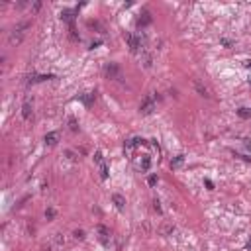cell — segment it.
<instances>
[{
	"label": "cell",
	"mask_w": 251,
	"mask_h": 251,
	"mask_svg": "<svg viewBox=\"0 0 251 251\" xmlns=\"http://www.w3.org/2000/svg\"><path fill=\"white\" fill-rule=\"evenodd\" d=\"M94 161H96V163H102V161H104L102 151H96V153H94Z\"/></svg>",
	"instance_id": "21"
},
{
	"label": "cell",
	"mask_w": 251,
	"mask_h": 251,
	"mask_svg": "<svg viewBox=\"0 0 251 251\" xmlns=\"http://www.w3.org/2000/svg\"><path fill=\"white\" fill-rule=\"evenodd\" d=\"M155 110V96H147V98L141 102V106H139V112L143 116H149L151 112Z\"/></svg>",
	"instance_id": "3"
},
{
	"label": "cell",
	"mask_w": 251,
	"mask_h": 251,
	"mask_svg": "<svg viewBox=\"0 0 251 251\" xmlns=\"http://www.w3.org/2000/svg\"><path fill=\"white\" fill-rule=\"evenodd\" d=\"M247 249H249V251H251V239H249V241H247Z\"/></svg>",
	"instance_id": "30"
},
{
	"label": "cell",
	"mask_w": 251,
	"mask_h": 251,
	"mask_svg": "<svg viewBox=\"0 0 251 251\" xmlns=\"http://www.w3.org/2000/svg\"><path fill=\"white\" fill-rule=\"evenodd\" d=\"M98 167H100V179H108V165L106 163H98Z\"/></svg>",
	"instance_id": "16"
},
{
	"label": "cell",
	"mask_w": 251,
	"mask_h": 251,
	"mask_svg": "<svg viewBox=\"0 0 251 251\" xmlns=\"http://www.w3.org/2000/svg\"><path fill=\"white\" fill-rule=\"evenodd\" d=\"M194 89H196V92H198L200 96H206V98L210 96V94H208V90H206V86H202V82H200V81H194Z\"/></svg>",
	"instance_id": "12"
},
{
	"label": "cell",
	"mask_w": 251,
	"mask_h": 251,
	"mask_svg": "<svg viewBox=\"0 0 251 251\" xmlns=\"http://www.w3.org/2000/svg\"><path fill=\"white\" fill-rule=\"evenodd\" d=\"M104 75H106V79H110V81H122L124 79L122 69H120L118 63H108V65L104 67Z\"/></svg>",
	"instance_id": "1"
},
{
	"label": "cell",
	"mask_w": 251,
	"mask_h": 251,
	"mask_svg": "<svg viewBox=\"0 0 251 251\" xmlns=\"http://www.w3.org/2000/svg\"><path fill=\"white\" fill-rule=\"evenodd\" d=\"M245 67H247V69H251V61H245Z\"/></svg>",
	"instance_id": "29"
},
{
	"label": "cell",
	"mask_w": 251,
	"mask_h": 251,
	"mask_svg": "<svg viewBox=\"0 0 251 251\" xmlns=\"http://www.w3.org/2000/svg\"><path fill=\"white\" fill-rule=\"evenodd\" d=\"M249 82H251V79H249Z\"/></svg>",
	"instance_id": "31"
},
{
	"label": "cell",
	"mask_w": 251,
	"mask_h": 251,
	"mask_svg": "<svg viewBox=\"0 0 251 251\" xmlns=\"http://www.w3.org/2000/svg\"><path fill=\"white\" fill-rule=\"evenodd\" d=\"M96 233H98V237H100V241H102L104 245H108V241H110V229L106 228V226H96Z\"/></svg>",
	"instance_id": "4"
},
{
	"label": "cell",
	"mask_w": 251,
	"mask_h": 251,
	"mask_svg": "<svg viewBox=\"0 0 251 251\" xmlns=\"http://www.w3.org/2000/svg\"><path fill=\"white\" fill-rule=\"evenodd\" d=\"M139 167H141V171H149V169H151V157H149V155H143V157H141Z\"/></svg>",
	"instance_id": "11"
},
{
	"label": "cell",
	"mask_w": 251,
	"mask_h": 251,
	"mask_svg": "<svg viewBox=\"0 0 251 251\" xmlns=\"http://www.w3.org/2000/svg\"><path fill=\"white\" fill-rule=\"evenodd\" d=\"M245 147H247V149H251V141H247V139H245Z\"/></svg>",
	"instance_id": "28"
},
{
	"label": "cell",
	"mask_w": 251,
	"mask_h": 251,
	"mask_svg": "<svg viewBox=\"0 0 251 251\" xmlns=\"http://www.w3.org/2000/svg\"><path fill=\"white\" fill-rule=\"evenodd\" d=\"M159 232H161L163 236H173L175 226H173V224H161V229H159Z\"/></svg>",
	"instance_id": "10"
},
{
	"label": "cell",
	"mask_w": 251,
	"mask_h": 251,
	"mask_svg": "<svg viewBox=\"0 0 251 251\" xmlns=\"http://www.w3.org/2000/svg\"><path fill=\"white\" fill-rule=\"evenodd\" d=\"M49 79H55V75H32L28 82L35 85V82H43V81H49Z\"/></svg>",
	"instance_id": "7"
},
{
	"label": "cell",
	"mask_w": 251,
	"mask_h": 251,
	"mask_svg": "<svg viewBox=\"0 0 251 251\" xmlns=\"http://www.w3.org/2000/svg\"><path fill=\"white\" fill-rule=\"evenodd\" d=\"M75 237H77V239H85V232H82V229H77V232H75Z\"/></svg>",
	"instance_id": "23"
},
{
	"label": "cell",
	"mask_w": 251,
	"mask_h": 251,
	"mask_svg": "<svg viewBox=\"0 0 251 251\" xmlns=\"http://www.w3.org/2000/svg\"><path fill=\"white\" fill-rule=\"evenodd\" d=\"M28 28H30V22H22V24H20V26L16 28L14 32H12V35H10V43H12V45H14V43L18 45L20 41L24 39V35H26V30H28Z\"/></svg>",
	"instance_id": "2"
},
{
	"label": "cell",
	"mask_w": 251,
	"mask_h": 251,
	"mask_svg": "<svg viewBox=\"0 0 251 251\" xmlns=\"http://www.w3.org/2000/svg\"><path fill=\"white\" fill-rule=\"evenodd\" d=\"M39 8H41V2H35V4H33V12H37Z\"/></svg>",
	"instance_id": "25"
},
{
	"label": "cell",
	"mask_w": 251,
	"mask_h": 251,
	"mask_svg": "<svg viewBox=\"0 0 251 251\" xmlns=\"http://www.w3.org/2000/svg\"><path fill=\"white\" fill-rule=\"evenodd\" d=\"M204 182H206V186L210 188V190H212V188H214V185H212V181H208V179H206V181H204Z\"/></svg>",
	"instance_id": "26"
},
{
	"label": "cell",
	"mask_w": 251,
	"mask_h": 251,
	"mask_svg": "<svg viewBox=\"0 0 251 251\" xmlns=\"http://www.w3.org/2000/svg\"><path fill=\"white\" fill-rule=\"evenodd\" d=\"M45 218L53 220V218H55V210H53V208H47V210H45Z\"/></svg>",
	"instance_id": "19"
},
{
	"label": "cell",
	"mask_w": 251,
	"mask_h": 251,
	"mask_svg": "<svg viewBox=\"0 0 251 251\" xmlns=\"http://www.w3.org/2000/svg\"><path fill=\"white\" fill-rule=\"evenodd\" d=\"M222 43H224L226 47H232V45H233V41H232V39H226V37H224V39H222Z\"/></svg>",
	"instance_id": "24"
},
{
	"label": "cell",
	"mask_w": 251,
	"mask_h": 251,
	"mask_svg": "<svg viewBox=\"0 0 251 251\" xmlns=\"http://www.w3.org/2000/svg\"><path fill=\"white\" fill-rule=\"evenodd\" d=\"M237 114H239V118H243V120L251 118V110H249V108H239V110H237Z\"/></svg>",
	"instance_id": "17"
},
{
	"label": "cell",
	"mask_w": 251,
	"mask_h": 251,
	"mask_svg": "<svg viewBox=\"0 0 251 251\" xmlns=\"http://www.w3.org/2000/svg\"><path fill=\"white\" fill-rule=\"evenodd\" d=\"M57 139H59V133H57V132H49L47 136H45V143H47V145H55Z\"/></svg>",
	"instance_id": "9"
},
{
	"label": "cell",
	"mask_w": 251,
	"mask_h": 251,
	"mask_svg": "<svg viewBox=\"0 0 251 251\" xmlns=\"http://www.w3.org/2000/svg\"><path fill=\"white\" fill-rule=\"evenodd\" d=\"M69 128H71V132H79V124H77V120L71 116L69 118Z\"/></svg>",
	"instance_id": "18"
},
{
	"label": "cell",
	"mask_w": 251,
	"mask_h": 251,
	"mask_svg": "<svg viewBox=\"0 0 251 251\" xmlns=\"http://www.w3.org/2000/svg\"><path fill=\"white\" fill-rule=\"evenodd\" d=\"M100 45V41H92V43H90V49H94V47H98Z\"/></svg>",
	"instance_id": "27"
},
{
	"label": "cell",
	"mask_w": 251,
	"mask_h": 251,
	"mask_svg": "<svg viewBox=\"0 0 251 251\" xmlns=\"http://www.w3.org/2000/svg\"><path fill=\"white\" fill-rule=\"evenodd\" d=\"M151 20H153V18H151V14L145 10L143 14L137 18V28H145V26H149V24H151Z\"/></svg>",
	"instance_id": "6"
},
{
	"label": "cell",
	"mask_w": 251,
	"mask_h": 251,
	"mask_svg": "<svg viewBox=\"0 0 251 251\" xmlns=\"http://www.w3.org/2000/svg\"><path fill=\"white\" fill-rule=\"evenodd\" d=\"M75 14H77V10H63L61 12V20L67 22L69 26H75Z\"/></svg>",
	"instance_id": "5"
},
{
	"label": "cell",
	"mask_w": 251,
	"mask_h": 251,
	"mask_svg": "<svg viewBox=\"0 0 251 251\" xmlns=\"http://www.w3.org/2000/svg\"><path fill=\"white\" fill-rule=\"evenodd\" d=\"M112 200H114V204H116V208H118V210H122V208H124L126 200H124L122 194H112Z\"/></svg>",
	"instance_id": "13"
},
{
	"label": "cell",
	"mask_w": 251,
	"mask_h": 251,
	"mask_svg": "<svg viewBox=\"0 0 251 251\" xmlns=\"http://www.w3.org/2000/svg\"><path fill=\"white\" fill-rule=\"evenodd\" d=\"M22 118L24 120L32 118V104H30V100H24V104H22Z\"/></svg>",
	"instance_id": "8"
},
{
	"label": "cell",
	"mask_w": 251,
	"mask_h": 251,
	"mask_svg": "<svg viewBox=\"0 0 251 251\" xmlns=\"http://www.w3.org/2000/svg\"><path fill=\"white\" fill-rule=\"evenodd\" d=\"M147 182H149V186H155L157 185V177H155V175H151V177L147 179Z\"/></svg>",
	"instance_id": "22"
},
{
	"label": "cell",
	"mask_w": 251,
	"mask_h": 251,
	"mask_svg": "<svg viewBox=\"0 0 251 251\" xmlns=\"http://www.w3.org/2000/svg\"><path fill=\"white\" fill-rule=\"evenodd\" d=\"M153 208H155V212H159V214H161V202H159V198L153 200Z\"/></svg>",
	"instance_id": "20"
},
{
	"label": "cell",
	"mask_w": 251,
	"mask_h": 251,
	"mask_svg": "<svg viewBox=\"0 0 251 251\" xmlns=\"http://www.w3.org/2000/svg\"><path fill=\"white\" fill-rule=\"evenodd\" d=\"M182 163H185V155H177L173 161H171V167H173V169H177V167H181Z\"/></svg>",
	"instance_id": "15"
},
{
	"label": "cell",
	"mask_w": 251,
	"mask_h": 251,
	"mask_svg": "<svg viewBox=\"0 0 251 251\" xmlns=\"http://www.w3.org/2000/svg\"><path fill=\"white\" fill-rule=\"evenodd\" d=\"M94 94H96V92H86V94H82V96H81V100L85 102V106H92V102H94Z\"/></svg>",
	"instance_id": "14"
}]
</instances>
